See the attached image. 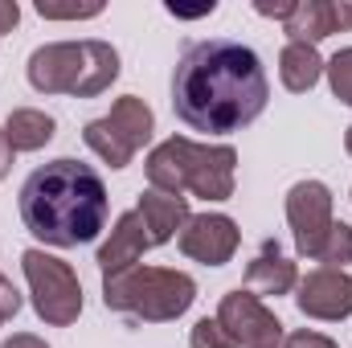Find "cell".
<instances>
[{
    "mask_svg": "<svg viewBox=\"0 0 352 348\" xmlns=\"http://www.w3.org/2000/svg\"><path fill=\"white\" fill-rule=\"evenodd\" d=\"M344 148H349V156H352V127L344 131Z\"/></svg>",
    "mask_w": 352,
    "mask_h": 348,
    "instance_id": "obj_31",
    "label": "cell"
},
{
    "mask_svg": "<svg viewBox=\"0 0 352 348\" xmlns=\"http://www.w3.org/2000/svg\"><path fill=\"white\" fill-rule=\"evenodd\" d=\"M21 221L25 230L58 250L87 246L107 230V184L90 164L74 156H58L41 168H33L21 184Z\"/></svg>",
    "mask_w": 352,
    "mask_h": 348,
    "instance_id": "obj_2",
    "label": "cell"
},
{
    "mask_svg": "<svg viewBox=\"0 0 352 348\" xmlns=\"http://www.w3.org/2000/svg\"><path fill=\"white\" fill-rule=\"evenodd\" d=\"M176 238H180L184 259L205 262V266H226V262L238 254L242 230H238V221L226 217V213H192Z\"/></svg>",
    "mask_w": 352,
    "mask_h": 348,
    "instance_id": "obj_9",
    "label": "cell"
},
{
    "mask_svg": "<svg viewBox=\"0 0 352 348\" xmlns=\"http://www.w3.org/2000/svg\"><path fill=\"white\" fill-rule=\"evenodd\" d=\"M148 184L173 197H205V201H230L234 176H238V152L230 144H192L188 135H173L156 144L144 160Z\"/></svg>",
    "mask_w": 352,
    "mask_h": 348,
    "instance_id": "obj_3",
    "label": "cell"
},
{
    "mask_svg": "<svg viewBox=\"0 0 352 348\" xmlns=\"http://www.w3.org/2000/svg\"><path fill=\"white\" fill-rule=\"evenodd\" d=\"M197 299V283L173 266H127L102 279V303L144 324H168L184 316Z\"/></svg>",
    "mask_w": 352,
    "mask_h": 348,
    "instance_id": "obj_4",
    "label": "cell"
},
{
    "mask_svg": "<svg viewBox=\"0 0 352 348\" xmlns=\"http://www.w3.org/2000/svg\"><path fill=\"white\" fill-rule=\"evenodd\" d=\"M283 33L291 37V45H320L324 37L336 33L332 0H295L291 17L283 21Z\"/></svg>",
    "mask_w": 352,
    "mask_h": 348,
    "instance_id": "obj_14",
    "label": "cell"
},
{
    "mask_svg": "<svg viewBox=\"0 0 352 348\" xmlns=\"http://www.w3.org/2000/svg\"><path fill=\"white\" fill-rule=\"evenodd\" d=\"M254 8H258V12H263V17H274V21H287V17H291V8H295V0H283V4H254Z\"/></svg>",
    "mask_w": 352,
    "mask_h": 348,
    "instance_id": "obj_27",
    "label": "cell"
},
{
    "mask_svg": "<svg viewBox=\"0 0 352 348\" xmlns=\"http://www.w3.org/2000/svg\"><path fill=\"white\" fill-rule=\"evenodd\" d=\"M54 131H58L54 115H45L37 107H16L4 119V135H8L12 152H37V148H45L54 140Z\"/></svg>",
    "mask_w": 352,
    "mask_h": 348,
    "instance_id": "obj_16",
    "label": "cell"
},
{
    "mask_svg": "<svg viewBox=\"0 0 352 348\" xmlns=\"http://www.w3.org/2000/svg\"><path fill=\"white\" fill-rule=\"evenodd\" d=\"M115 78H119V50L107 41H82V70H78L74 98H94Z\"/></svg>",
    "mask_w": 352,
    "mask_h": 348,
    "instance_id": "obj_15",
    "label": "cell"
},
{
    "mask_svg": "<svg viewBox=\"0 0 352 348\" xmlns=\"http://www.w3.org/2000/svg\"><path fill=\"white\" fill-rule=\"evenodd\" d=\"M213 8H217L213 0H209V4H201V8H180V4H168V12H173V17H205V12H213Z\"/></svg>",
    "mask_w": 352,
    "mask_h": 348,
    "instance_id": "obj_30",
    "label": "cell"
},
{
    "mask_svg": "<svg viewBox=\"0 0 352 348\" xmlns=\"http://www.w3.org/2000/svg\"><path fill=\"white\" fill-rule=\"evenodd\" d=\"M266 98L270 83L258 54L230 37L188 45L173 70L176 119L205 135H230L250 127L266 111Z\"/></svg>",
    "mask_w": 352,
    "mask_h": 348,
    "instance_id": "obj_1",
    "label": "cell"
},
{
    "mask_svg": "<svg viewBox=\"0 0 352 348\" xmlns=\"http://www.w3.org/2000/svg\"><path fill=\"white\" fill-rule=\"evenodd\" d=\"M16 312H21V295H16V287L0 274V324H4V320H12Z\"/></svg>",
    "mask_w": 352,
    "mask_h": 348,
    "instance_id": "obj_25",
    "label": "cell"
},
{
    "mask_svg": "<svg viewBox=\"0 0 352 348\" xmlns=\"http://www.w3.org/2000/svg\"><path fill=\"white\" fill-rule=\"evenodd\" d=\"M107 123H111V127H115L135 152H140V148L152 140V131H156V115H152V107H148L140 94H123V98H115Z\"/></svg>",
    "mask_w": 352,
    "mask_h": 348,
    "instance_id": "obj_17",
    "label": "cell"
},
{
    "mask_svg": "<svg viewBox=\"0 0 352 348\" xmlns=\"http://www.w3.org/2000/svg\"><path fill=\"white\" fill-rule=\"evenodd\" d=\"M188 345H192V348H238V345H234V336L221 328V320H217V316H213V320H209V316H205V320H197V324H192V332H188Z\"/></svg>",
    "mask_w": 352,
    "mask_h": 348,
    "instance_id": "obj_22",
    "label": "cell"
},
{
    "mask_svg": "<svg viewBox=\"0 0 352 348\" xmlns=\"http://www.w3.org/2000/svg\"><path fill=\"white\" fill-rule=\"evenodd\" d=\"M82 140H87V148L102 160V164H111V168H127L131 160H135V148L107 123V115L102 119H90L87 127H82Z\"/></svg>",
    "mask_w": 352,
    "mask_h": 348,
    "instance_id": "obj_19",
    "label": "cell"
},
{
    "mask_svg": "<svg viewBox=\"0 0 352 348\" xmlns=\"http://www.w3.org/2000/svg\"><path fill=\"white\" fill-rule=\"evenodd\" d=\"M217 320H221V328L234 336V345L238 348H274V345L287 340L278 316L266 307L254 291H242V287L221 295V303H217Z\"/></svg>",
    "mask_w": 352,
    "mask_h": 348,
    "instance_id": "obj_7",
    "label": "cell"
},
{
    "mask_svg": "<svg viewBox=\"0 0 352 348\" xmlns=\"http://www.w3.org/2000/svg\"><path fill=\"white\" fill-rule=\"evenodd\" d=\"M295 283H299L295 262L278 250V242H263L258 259L246 266V291H254V295H274V299H278V295L295 291Z\"/></svg>",
    "mask_w": 352,
    "mask_h": 348,
    "instance_id": "obj_13",
    "label": "cell"
},
{
    "mask_svg": "<svg viewBox=\"0 0 352 348\" xmlns=\"http://www.w3.org/2000/svg\"><path fill=\"white\" fill-rule=\"evenodd\" d=\"M144 250H152V238H148V226H144L140 209L119 213L111 238L98 246V270H102V279H107V274H119V270H127V266H135V262L144 259Z\"/></svg>",
    "mask_w": 352,
    "mask_h": 348,
    "instance_id": "obj_11",
    "label": "cell"
},
{
    "mask_svg": "<svg viewBox=\"0 0 352 348\" xmlns=\"http://www.w3.org/2000/svg\"><path fill=\"white\" fill-rule=\"evenodd\" d=\"M16 21H21L16 0H0V37H4V33H12V29H16Z\"/></svg>",
    "mask_w": 352,
    "mask_h": 348,
    "instance_id": "obj_26",
    "label": "cell"
},
{
    "mask_svg": "<svg viewBox=\"0 0 352 348\" xmlns=\"http://www.w3.org/2000/svg\"><path fill=\"white\" fill-rule=\"evenodd\" d=\"M274 348H283V345H274Z\"/></svg>",
    "mask_w": 352,
    "mask_h": 348,
    "instance_id": "obj_32",
    "label": "cell"
},
{
    "mask_svg": "<svg viewBox=\"0 0 352 348\" xmlns=\"http://www.w3.org/2000/svg\"><path fill=\"white\" fill-rule=\"evenodd\" d=\"M37 12L45 17V21H82V17H98L102 12V4H82V8H54V4H37Z\"/></svg>",
    "mask_w": 352,
    "mask_h": 348,
    "instance_id": "obj_23",
    "label": "cell"
},
{
    "mask_svg": "<svg viewBox=\"0 0 352 348\" xmlns=\"http://www.w3.org/2000/svg\"><path fill=\"white\" fill-rule=\"evenodd\" d=\"M82 70V41H50L29 54V87L37 94H74Z\"/></svg>",
    "mask_w": 352,
    "mask_h": 348,
    "instance_id": "obj_10",
    "label": "cell"
},
{
    "mask_svg": "<svg viewBox=\"0 0 352 348\" xmlns=\"http://www.w3.org/2000/svg\"><path fill=\"white\" fill-rule=\"evenodd\" d=\"M12 156H16V152H12V144H8V135H4V127H0V180L12 168Z\"/></svg>",
    "mask_w": 352,
    "mask_h": 348,
    "instance_id": "obj_29",
    "label": "cell"
},
{
    "mask_svg": "<svg viewBox=\"0 0 352 348\" xmlns=\"http://www.w3.org/2000/svg\"><path fill=\"white\" fill-rule=\"evenodd\" d=\"M135 209H140V217H144V226H148L152 246L173 242L176 234L184 230V221L192 217V213H188V197H173V193H160V188H148Z\"/></svg>",
    "mask_w": 352,
    "mask_h": 348,
    "instance_id": "obj_12",
    "label": "cell"
},
{
    "mask_svg": "<svg viewBox=\"0 0 352 348\" xmlns=\"http://www.w3.org/2000/svg\"><path fill=\"white\" fill-rule=\"evenodd\" d=\"M332 221H336L332 217V188L324 180H299V184H291V193H287V226H291L295 250L303 259L316 262V250L328 238Z\"/></svg>",
    "mask_w": 352,
    "mask_h": 348,
    "instance_id": "obj_6",
    "label": "cell"
},
{
    "mask_svg": "<svg viewBox=\"0 0 352 348\" xmlns=\"http://www.w3.org/2000/svg\"><path fill=\"white\" fill-rule=\"evenodd\" d=\"M316 262H324L328 270H344V266L352 262V226L332 221L328 238H324V242H320V250H316Z\"/></svg>",
    "mask_w": 352,
    "mask_h": 348,
    "instance_id": "obj_20",
    "label": "cell"
},
{
    "mask_svg": "<svg viewBox=\"0 0 352 348\" xmlns=\"http://www.w3.org/2000/svg\"><path fill=\"white\" fill-rule=\"evenodd\" d=\"M295 307L307 320H349L352 316V274L349 270H328L316 266L295 283Z\"/></svg>",
    "mask_w": 352,
    "mask_h": 348,
    "instance_id": "obj_8",
    "label": "cell"
},
{
    "mask_svg": "<svg viewBox=\"0 0 352 348\" xmlns=\"http://www.w3.org/2000/svg\"><path fill=\"white\" fill-rule=\"evenodd\" d=\"M278 78H283V87L291 90V94H303V90H311L320 78H324V58H320V50L316 45H283V54H278Z\"/></svg>",
    "mask_w": 352,
    "mask_h": 348,
    "instance_id": "obj_18",
    "label": "cell"
},
{
    "mask_svg": "<svg viewBox=\"0 0 352 348\" xmlns=\"http://www.w3.org/2000/svg\"><path fill=\"white\" fill-rule=\"evenodd\" d=\"M283 348H340L332 336H324V332H311V328H299V332H291Z\"/></svg>",
    "mask_w": 352,
    "mask_h": 348,
    "instance_id": "obj_24",
    "label": "cell"
},
{
    "mask_svg": "<svg viewBox=\"0 0 352 348\" xmlns=\"http://www.w3.org/2000/svg\"><path fill=\"white\" fill-rule=\"evenodd\" d=\"M21 270L29 279V295H33V312L50 324V328H70L82 316V283L74 274V266L45 250H25Z\"/></svg>",
    "mask_w": 352,
    "mask_h": 348,
    "instance_id": "obj_5",
    "label": "cell"
},
{
    "mask_svg": "<svg viewBox=\"0 0 352 348\" xmlns=\"http://www.w3.org/2000/svg\"><path fill=\"white\" fill-rule=\"evenodd\" d=\"M4 348H50L41 336H33V332H16L12 340H4Z\"/></svg>",
    "mask_w": 352,
    "mask_h": 348,
    "instance_id": "obj_28",
    "label": "cell"
},
{
    "mask_svg": "<svg viewBox=\"0 0 352 348\" xmlns=\"http://www.w3.org/2000/svg\"><path fill=\"white\" fill-rule=\"evenodd\" d=\"M0 348H4V345H0Z\"/></svg>",
    "mask_w": 352,
    "mask_h": 348,
    "instance_id": "obj_33",
    "label": "cell"
},
{
    "mask_svg": "<svg viewBox=\"0 0 352 348\" xmlns=\"http://www.w3.org/2000/svg\"><path fill=\"white\" fill-rule=\"evenodd\" d=\"M324 74H328L332 94H336L344 107H352V45L349 50H336V54L324 62Z\"/></svg>",
    "mask_w": 352,
    "mask_h": 348,
    "instance_id": "obj_21",
    "label": "cell"
}]
</instances>
